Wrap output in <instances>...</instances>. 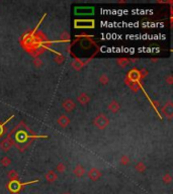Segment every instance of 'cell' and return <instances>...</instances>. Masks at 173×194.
Returning a JSON list of instances; mask_svg holds the SVG:
<instances>
[{
    "label": "cell",
    "instance_id": "cell-2",
    "mask_svg": "<svg viewBox=\"0 0 173 194\" xmlns=\"http://www.w3.org/2000/svg\"><path fill=\"white\" fill-rule=\"evenodd\" d=\"M65 194H68V193H65Z\"/></svg>",
    "mask_w": 173,
    "mask_h": 194
},
{
    "label": "cell",
    "instance_id": "cell-1",
    "mask_svg": "<svg viewBox=\"0 0 173 194\" xmlns=\"http://www.w3.org/2000/svg\"><path fill=\"white\" fill-rule=\"evenodd\" d=\"M89 176H90V178H91V179H93V180H96L98 177H99V173H97L96 171H95V169H93V170L90 172Z\"/></svg>",
    "mask_w": 173,
    "mask_h": 194
}]
</instances>
